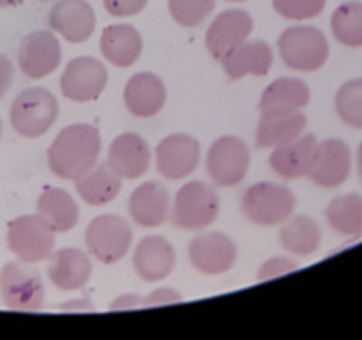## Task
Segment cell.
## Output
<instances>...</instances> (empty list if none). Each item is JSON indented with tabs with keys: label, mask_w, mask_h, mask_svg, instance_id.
<instances>
[{
	"label": "cell",
	"mask_w": 362,
	"mask_h": 340,
	"mask_svg": "<svg viewBox=\"0 0 362 340\" xmlns=\"http://www.w3.org/2000/svg\"><path fill=\"white\" fill-rule=\"evenodd\" d=\"M102 138L95 125L73 123L58 132L47 148V163L54 176L76 181L98 163Z\"/></svg>",
	"instance_id": "1"
},
{
	"label": "cell",
	"mask_w": 362,
	"mask_h": 340,
	"mask_svg": "<svg viewBox=\"0 0 362 340\" xmlns=\"http://www.w3.org/2000/svg\"><path fill=\"white\" fill-rule=\"evenodd\" d=\"M296 210V196L284 184L261 181L245 190L241 197V212L255 226L283 225Z\"/></svg>",
	"instance_id": "2"
},
{
	"label": "cell",
	"mask_w": 362,
	"mask_h": 340,
	"mask_svg": "<svg viewBox=\"0 0 362 340\" xmlns=\"http://www.w3.org/2000/svg\"><path fill=\"white\" fill-rule=\"evenodd\" d=\"M284 66L300 73H313L326 64L329 44L321 29L312 25H293L284 29L277 40Z\"/></svg>",
	"instance_id": "3"
},
{
	"label": "cell",
	"mask_w": 362,
	"mask_h": 340,
	"mask_svg": "<svg viewBox=\"0 0 362 340\" xmlns=\"http://www.w3.org/2000/svg\"><path fill=\"white\" fill-rule=\"evenodd\" d=\"M219 196L203 181L185 183L174 196L170 219L174 226L189 232H202L218 219Z\"/></svg>",
	"instance_id": "4"
},
{
	"label": "cell",
	"mask_w": 362,
	"mask_h": 340,
	"mask_svg": "<svg viewBox=\"0 0 362 340\" xmlns=\"http://www.w3.org/2000/svg\"><path fill=\"white\" fill-rule=\"evenodd\" d=\"M58 100L44 87L22 90L11 105V125L24 138H40L49 131L58 118Z\"/></svg>",
	"instance_id": "5"
},
{
	"label": "cell",
	"mask_w": 362,
	"mask_h": 340,
	"mask_svg": "<svg viewBox=\"0 0 362 340\" xmlns=\"http://www.w3.org/2000/svg\"><path fill=\"white\" fill-rule=\"evenodd\" d=\"M0 295L9 310L37 312L44 306L42 277L25 261H11L0 270Z\"/></svg>",
	"instance_id": "6"
},
{
	"label": "cell",
	"mask_w": 362,
	"mask_h": 340,
	"mask_svg": "<svg viewBox=\"0 0 362 340\" xmlns=\"http://www.w3.org/2000/svg\"><path fill=\"white\" fill-rule=\"evenodd\" d=\"M54 234L40 213L21 216L8 225V246L21 261L35 264L53 255Z\"/></svg>",
	"instance_id": "7"
},
{
	"label": "cell",
	"mask_w": 362,
	"mask_h": 340,
	"mask_svg": "<svg viewBox=\"0 0 362 340\" xmlns=\"http://www.w3.org/2000/svg\"><path fill=\"white\" fill-rule=\"evenodd\" d=\"M132 245V228L122 216L103 213L89 223L86 246L102 264H115L127 255Z\"/></svg>",
	"instance_id": "8"
},
{
	"label": "cell",
	"mask_w": 362,
	"mask_h": 340,
	"mask_svg": "<svg viewBox=\"0 0 362 340\" xmlns=\"http://www.w3.org/2000/svg\"><path fill=\"white\" fill-rule=\"evenodd\" d=\"M205 168L218 187H235L245 180L250 168V148L238 136L218 138L206 152Z\"/></svg>",
	"instance_id": "9"
},
{
	"label": "cell",
	"mask_w": 362,
	"mask_h": 340,
	"mask_svg": "<svg viewBox=\"0 0 362 340\" xmlns=\"http://www.w3.org/2000/svg\"><path fill=\"white\" fill-rule=\"evenodd\" d=\"M109 82L107 67L93 57L71 60L60 76V90L71 102H95L102 96Z\"/></svg>",
	"instance_id": "10"
},
{
	"label": "cell",
	"mask_w": 362,
	"mask_h": 340,
	"mask_svg": "<svg viewBox=\"0 0 362 340\" xmlns=\"http://www.w3.org/2000/svg\"><path fill=\"white\" fill-rule=\"evenodd\" d=\"M202 160V145L189 134H170L158 143L156 168L158 172L170 181L189 177L198 168Z\"/></svg>",
	"instance_id": "11"
},
{
	"label": "cell",
	"mask_w": 362,
	"mask_h": 340,
	"mask_svg": "<svg viewBox=\"0 0 362 340\" xmlns=\"http://www.w3.org/2000/svg\"><path fill=\"white\" fill-rule=\"evenodd\" d=\"M189 259L194 270L205 275L230 271L238 261V246L221 232H206L190 241Z\"/></svg>",
	"instance_id": "12"
},
{
	"label": "cell",
	"mask_w": 362,
	"mask_h": 340,
	"mask_svg": "<svg viewBox=\"0 0 362 340\" xmlns=\"http://www.w3.org/2000/svg\"><path fill=\"white\" fill-rule=\"evenodd\" d=\"M62 47L49 31H35L22 40L18 47V67L31 80L49 76L60 67Z\"/></svg>",
	"instance_id": "13"
},
{
	"label": "cell",
	"mask_w": 362,
	"mask_h": 340,
	"mask_svg": "<svg viewBox=\"0 0 362 340\" xmlns=\"http://www.w3.org/2000/svg\"><path fill=\"white\" fill-rule=\"evenodd\" d=\"M254 31V18L245 9H226L219 13L206 29L205 45L209 53L221 61L226 54L243 44Z\"/></svg>",
	"instance_id": "14"
},
{
	"label": "cell",
	"mask_w": 362,
	"mask_h": 340,
	"mask_svg": "<svg viewBox=\"0 0 362 340\" xmlns=\"http://www.w3.org/2000/svg\"><path fill=\"white\" fill-rule=\"evenodd\" d=\"M351 172V151L339 138H329L317 145L308 177L321 189H337Z\"/></svg>",
	"instance_id": "15"
},
{
	"label": "cell",
	"mask_w": 362,
	"mask_h": 340,
	"mask_svg": "<svg viewBox=\"0 0 362 340\" xmlns=\"http://www.w3.org/2000/svg\"><path fill=\"white\" fill-rule=\"evenodd\" d=\"M49 25L71 44H83L95 33L96 13L87 0H58L49 11Z\"/></svg>",
	"instance_id": "16"
},
{
	"label": "cell",
	"mask_w": 362,
	"mask_h": 340,
	"mask_svg": "<svg viewBox=\"0 0 362 340\" xmlns=\"http://www.w3.org/2000/svg\"><path fill=\"white\" fill-rule=\"evenodd\" d=\"M132 266L145 283H160L176 266V250L163 235H147L138 242L132 255Z\"/></svg>",
	"instance_id": "17"
},
{
	"label": "cell",
	"mask_w": 362,
	"mask_h": 340,
	"mask_svg": "<svg viewBox=\"0 0 362 340\" xmlns=\"http://www.w3.org/2000/svg\"><path fill=\"white\" fill-rule=\"evenodd\" d=\"M151 147L141 136L124 132L112 140L107 152V165L122 180H138L151 167Z\"/></svg>",
	"instance_id": "18"
},
{
	"label": "cell",
	"mask_w": 362,
	"mask_h": 340,
	"mask_svg": "<svg viewBox=\"0 0 362 340\" xmlns=\"http://www.w3.org/2000/svg\"><path fill=\"white\" fill-rule=\"evenodd\" d=\"M317 138L313 134H300L296 140L283 143L272 151L268 163L283 180L308 177L317 151Z\"/></svg>",
	"instance_id": "19"
},
{
	"label": "cell",
	"mask_w": 362,
	"mask_h": 340,
	"mask_svg": "<svg viewBox=\"0 0 362 340\" xmlns=\"http://www.w3.org/2000/svg\"><path fill=\"white\" fill-rule=\"evenodd\" d=\"M170 212L169 190L158 181H145L129 197V213L141 228L161 226Z\"/></svg>",
	"instance_id": "20"
},
{
	"label": "cell",
	"mask_w": 362,
	"mask_h": 340,
	"mask_svg": "<svg viewBox=\"0 0 362 340\" xmlns=\"http://www.w3.org/2000/svg\"><path fill=\"white\" fill-rule=\"evenodd\" d=\"M127 111L138 118H153L165 107L167 87L154 73H138L131 76L124 90Z\"/></svg>",
	"instance_id": "21"
},
{
	"label": "cell",
	"mask_w": 362,
	"mask_h": 340,
	"mask_svg": "<svg viewBox=\"0 0 362 340\" xmlns=\"http://www.w3.org/2000/svg\"><path fill=\"white\" fill-rule=\"evenodd\" d=\"M53 262L47 268L49 281L60 291L82 290L93 277L90 257L80 248H62L53 252Z\"/></svg>",
	"instance_id": "22"
},
{
	"label": "cell",
	"mask_w": 362,
	"mask_h": 340,
	"mask_svg": "<svg viewBox=\"0 0 362 340\" xmlns=\"http://www.w3.org/2000/svg\"><path fill=\"white\" fill-rule=\"evenodd\" d=\"M100 51L103 58L115 67L134 66L144 51V38L140 31L131 24H112L102 31Z\"/></svg>",
	"instance_id": "23"
},
{
	"label": "cell",
	"mask_w": 362,
	"mask_h": 340,
	"mask_svg": "<svg viewBox=\"0 0 362 340\" xmlns=\"http://www.w3.org/2000/svg\"><path fill=\"white\" fill-rule=\"evenodd\" d=\"M272 64H274V53L270 45L263 40H245L225 58H221L223 71L230 82L245 78L248 74L267 76L272 69Z\"/></svg>",
	"instance_id": "24"
},
{
	"label": "cell",
	"mask_w": 362,
	"mask_h": 340,
	"mask_svg": "<svg viewBox=\"0 0 362 340\" xmlns=\"http://www.w3.org/2000/svg\"><path fill=\"white\" fill-rule=\"evenodd\" d=\"M310 87L299 78H277L263 90L259 100L261 115L300 111L310 103Z\"/></svg>",
	"instance_id": "25"
},
{
	"label": "cell",
	"mask_w": 362,
	"mask_h": 340,
	"mask_svg": "<svg viewBox=\"0 0 362 340\" xmlns=\"http://www.w3.org/2000/svg\"><path fill=\"white\" fill-rule=\"evenodd\" d=\"M306 123V116L300 111L261 115L255 131V143L259 148H276L288 143L305 132Z\"/></svg>",
	"instance_id": "26"
},
{
	"label": "cell",
	"mask_w": 362,
	"mask_h": 340,
	"mask_svg": "<svg viewBox=\"0 0 362 340\" xmlns=\"http://www.w3.org/2000/svg\"><path fill=\"white\" fill-rule=\"evenodd\" d=\"M37 213H40L57 234H66L80 221L78 205L64 189H45L38 197Z\"/></svg>",
	"instance_id": "27"
},
{
	"label": "cell",
	"mask_w": 362,
	"mask_h": 340,
	"mask_svg": "<svg viewBox=\"0 0 362 340\" xmlns=\"http://www.w3.org/2000/svg\"><path fill=\"white\" fill-rule=\"evenodd\" d=\"M122 190V177L107 163H96L89 172L76 180V192L87 205H109Z\"/></svg>",
	"instance_id": "28"
},
{
	"label": "cell",
	"mask_w": 362,
	"mask_h": 340,
	"mask_svg": "<svg viewBox=\"0 0 362 340\" xmlns=\"http://www.w3.org/2000/svg\"><path fill=\"white\" fill-rule=\"evenodd\" d=\"M321 228L308 216H296L283 223L279 230V245L283 250L297 257H308L321 246Z\"/></svg>",
	"instance_id": "29"
},
{
	"label": "cell",
	"mask_w": 362,
	"mask_h": 340,
	"mask_svg": "<svg viewBox=\"0 0 362 340\" xmlns=\"http://www.w3.org/2000/svg\"><path fill=\"white\" fill-rule=\"evenodd\" d=\"M326 221L334 232L346 238L358 239L362 235V196L346 194L329 201Z\"/></svg>",
	"instance_id": "30"
},
{
	"label": "cell",
	"mask_w": 362,
	"mask_h": 340,
	"mask_svg": "<svg viewBox=\"0 0 362 340\" xmlns=\"http://www.w3.org/2000/svg\"><path fill=\"white\" fill-rule=\"evenodd\" d=\"M332 33L346 47H362V2H346L335 9Z\"/></svg>",
	"instance_id": "31"
},
{
	"label": "cell",
	"mask_w": 362,
	"mask_h": 340,
	"mask_svg": "<svg viewBox=\"0 0 362 340\" xmlns=\"http://www.w3.org/2000/svg\"><path fill=\"white\" fill-rule=\"evenodd\" d=\"M335 111L348 127L362 129V78L341 86L335 95Z\"/></svg>",
	"instance_id": "32"
},
{
	"label": "cell",
	"mask_w": 362,
	"mask_h": 340,
	"mask_svg": "<svg viewBox=\"0 0 362 340\" xmlns=\"http://www.w3.org/2000/svg\"><path fill=\"white\" fill-rule=\"evenodd\" d=\"M216 0H169V11L174 22L183 28H198L209 18Z\"/></svg>",
	"instance_id": "33"
},
{
	"label": "cell",
	"mask_w": 362,
	"mask_h": 340,
	"mask_svg": "<svg viewBox=\"0 0 362 340\" xmlns=\"http://www.w3.org/2000/svg\"><path fill=\"white\" fill-rule=\"evenodd\" d=\"M183 295L180 291L173 290V288H158V290L151 291L147 295H122L115 299L111 304L112 312L118 310H136V307H151V306H165V304L181 303Z\"/></svg>",
	"instance_id": "34"
},
{
	"label": "cell",
	"mask_w": 362,
	"mask_h": 340,
	"mask_svg": "<svg viewBox=\"0 0 362 340\" xmlns=\"http://www.w3.org/2000/svg\"><path fill=\"white\" fill-rule=\"evenodd\" d=\"M272 4L286 20H310L321 15L326 0H272Z\"/></svg>",
	"instance_id": "35"
},
{
	"label": "cell",
	"mask_w": 362,
	"mask_h": 340,
	"mask_svg": "<svg viewBox=\"0 0 362 340\" xmlns=\"http://www.w3.org/2000/svg\"><path fill=\"white\" fill-rule=\"evenodd\" d=\"M297 268H299V264H297L293 259L277 255V257L268 259V261H264L263 264H261V268L257 270V281L276 279V277L290 274V271L297 270Z\"/></svg>",
	"instance_id": "36"
},
{
	"label": "cell",
	"mask_w": 362,
	"mask_h": 340,
	"mask_svg": "<svg viewBox=\"0 0 362 340\" xmlns=\"http://www.w3.org/2000/svg\"><path fill=\"white\" fill-rule=\"evenodd\" d=\"M148 0H103V8L112 17H134L147 8Z\"/></svg>",
	"instance_id": "37"
},
{
	"label": "cell",
	"mask_w": 362,
	"mask_h": 340,
	"mask_svg": "<svg viewBox=\"0 0 362 340\" xmlns=\"http://www.w3.org/2000/svg\"><path fill=\"white\" fill-rule=\"evenodd\" d=\"M13 78H15L13 61L6 54H0V100L4 98L8 95V90L11 89Z\"/></svg>",
	"instance_id": "38"
},
{
	"label": "cell",
	"mask_w": 362,
	"mask_h": 340,
	"mask_svg": "<svg viewBox=\"0 0 362 340\" xmlns=\"http://www.w3.org/2000/svg\"><path fill=\"white\" fill-rule=\"evenodd\" d=\"M62 310H80V312H89V310H95V306L89 303V300H74V303H66L62 304Z\"/></svg>",
	"instance_id": "39"
},
{
	"label": "cell",
	"mask_w": 362,
	"mask_h": 340,
	"mask_svg": "<svg viewBox=\"0 0 362 340\" xmlns=\"http://www.w3.org/2000/svg\"><path fill=\"white\" fill-rule=\"evenodd\" d=\"M24 0H0V9L4 8H15V6H21Z\"/></svg>",
	"instance_id": "40"
},
{
	"label": "cell",
	"mask_w": 362,
	"mask_h": 340,
	"mask_svg": "<svg viewBox=\"0 0 362 340\" xmlns=\"http://www.w3.org/2000/svg\"><path fill=\"white\" fill-rule=\"evenodd\" d=\"M357 168H358V177L362 181V141L358 145V151H357Z\"/></svg>",
	"instance_id": "41"
},
{
	"label": "cell",
	"mask_w": 362,
	"mask_h": 340,
	"mask_svg": "<svg viewBox=\"0 0 362 340\" xmlns=\"http://www.w3.org/2000/svg\"><path fill=\"white\" fill-rule=\"evenodd\" d=\"M0 136H2V119H0Z\"/></svg>",
	"instance_id": "42"
},
{
	"label": "cell",
	"mask_w": 362,
	"mask_h": 340,
	"mask_svg": "<svg viewBox=\"0 0 362 340\" xmlns=\"http://www.w3.org/2000/svg\"><path fill=\"white\" fill-rule=\"evenodd\" d=\"M228 2H245V0H228Z\"/></svg>",
	"instance_id": "43"
},
{
	"label": "cell",
	"mask_w": 362,
	"mask_h": 340,
	"mask_svg": "<svg viewBox=\"0 0 362 340\" xmlns=\"http://www.w3.org/2000/svg\"><path fill=\"white\" fill-rule=\"evenodd\" d=\"M42 2H47V0H42Z\"/></svg>",
	"instance_id": "44"
}]
</instances>
